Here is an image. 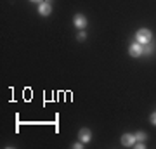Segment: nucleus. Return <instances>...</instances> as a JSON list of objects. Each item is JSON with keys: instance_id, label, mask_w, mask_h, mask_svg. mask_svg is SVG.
Returning a JSON list of instances; mask_svg holds the SVG:
<instances>
[{"instance_id": "obj_1", "label": "nucleus", "mask_w": 156, "mask_h": 149, "mask_svg": "<svg viewBox=\"0 0 156 149\" xmlns=\"http://www.w3.org/2000/svg\"><path fill=\"white\" fill-rule=\"evenodd\" d=\"M135 42H139L140 45H147L149 42H153V33H151V30H147V28L137 30V33H135Z\"/></svg>"}, {"instance_id": "obj_2", "label": "nucleus", "mask_w": 156, "mask_h": 149, "mask_svg": "<svg viewBox=\"0 0 156 149\" xmlns=\"http://www.w3.org/2000/svg\"><path fill=\"white\" fill-rule=\"evenodd\" d=\"M128 54L132 55V57H140V55H144V45H140L139 42L130 44V47H128Z\"/></svg>"}, {"instance_id": "obj_3", "label": "nucleus", "mask_w": 156, "mask_h": 149, "mask_svg": "<svg viewBox=\"0 0 156 149\" xmlns=\"http://www.w3.org/2000/svg\"><path fill=\"white\" fill-rule=\"evenodd\" d=\"M135 142H137L135 133H123L122 135V146L123 147H132Z\"/></svg>"}, {"instance_id": "obj_4", "label": "nucleus", "mask_w": 156, "mask_h": 149, "mask_svg": "<svg viewBox=\"0 0 156 149\" xmlns=\"http://www.w3.org/2000/svg\"><path fill=\"white\" fill-rule=\"evenodd\" d=\"M73 24H75V28H78V30H85L87 24H89V21H87V17H85L83 14H76L75 19H73Z\"/></svg>"}, {"instance_id": "obj_5", "label": "nucleus", "mask_w": 156, "mask_h": 149, "mask_svg": "<svg viewBox=\"0 0 156 149\" xmlns=\"http://www.w3.org/2000/svg\"><path fill=\"white\" fill-rule=\"evenodd\" d=\"M52 12V5H50V2H42V4H38V14L40 16L47 17Z\"/></svg>"}, {"instance_id": "obj_6", "label": "nucleus", "mask_w": 156, "mask_h": 149, "mask_svg": "<svg viewBox=\"0 0 156 149\" xmlns=\"http://www.w3.org/2000/svg\"><path fill=\"white\" fill-rule=\"evenodd\" d=\"M78 139L83 144H89L90 140H92V132H90L89 128H82V130L78 132Z\"/></svg>"}, {"instance_id": "obj_7", "label": "nucleus", "mask_w": 156, "mask_h": 149, "mask_svg": "<svg viewBox=\"0 0 156 149\" xmlns=\"http://www.w3.org/2000/svg\"><path fill=\"white\" fill-rule=\"evenodd\" d=\"M154 50H156V45L153 44V42H149L147 45H144V55H151V54H154Z\"/></svg>"}, {"instance_id": "obj_8", "label": "nucleus", "mask_w": 156, "mask_h": 149, "mask_svg": "<svg viewBox=\"0 0 156 149\" xmlns=\"http://www.w3.org/2000/svg\"><path fill=\"white\" fill-rule=\"evenodd\" d=\"M135 139L140 140V142H144L146 139H147V133H146V132H137V133H135Z\"/></svg>"}, {"instance_id": "obj_9", "label": "nucleus", "mask_w": 156, "mask_h": 149, "mask_svg": "<svg viewBox=\"0 0 156 149\" xmlns=\"http://www.w3.org/2000/svg\"><path fill=\"white\" fill-rule=\"evenodd\" d=\"M83 146H85V144L82 142V140H78V142H73V149H82Z\"/></svg>"}, {"instance_id": "obj_10", "label": "nucleus", "mask_w": 156, "mask_h": 149, "mask_svg": "<svg viewBox=\"0 0 156 149\" xmlns=\"http://www.w3.org/2000/svg\"><path fill=\"white\" fill-rule=\"evenodd\" d=\"M76 38L80 40V42H82V40H85V38H87V33H85L83 30H82V31H80V33H78V37H76Z\"/></svg>"}, {"instance_id": "obj_11", "label": "nucleus", "mask_w": 156, "mask_h": 149, "mask_svg": "<svg viewBox=\"0 0 156 149\" xmlns=\"http://www.w3.org/2000/svg\"><path fill=\"white\" fill-rule=\"evenodd\" d=\"M149 120H151V123H153V125L156 127V113H153V115L149 116Z\"/></svg>"}, {"instance_id": "obj_12", "label": "nucleus", "mask_w": 156, "mask_h": 149, "mask_svg": "<svg viewBox=\"0 0 156 149\" xmlns=\"http://www.w3.org/2000/svg\"><path fill=\"white\" fill-rule=\"evenodd\" d=\"M30 2H35V4H42V2H45V0H30Z\"/></svg>"}]
</instances>
